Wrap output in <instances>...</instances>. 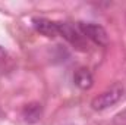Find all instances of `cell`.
Instances as JSON below:
<instances>
[{"instance_id":"1","label":"cell","mask_w":126,"mask_h":125,"mask_svg":"<svg viewBox=\"0 0 126 125\" xmlns=\"http://www.w3.org/2000/svg\"><path fill=\"white\" fill-rule=\"evenodd\" d=\"M123 94H125V88H123L122 84H113L111 87H109L107 90H104L97 97H94L93 102H91V106H93L94 110L109 109V107L114 106L117 102H120Z\"/></svg>"},{"instance_id":"2","label":"cell","mask_w":126,"mask_h":125,"mask_svg":"<svg viewBox=\"0 0 126 125\" xmlns=\"http://www.w3.org/2000/svg\"><path fill=\"white\" fill-rule=\"evenodd\" d=\"M78 30L81 31V34L91 40L93 43L98 44V46H107L109 44V35L106 30L98 25V24H93V22H79L78 24Z\"/></svg>"},{"instance_id":"3","label":"cell","mask_w":126,"mask_h":125,"mask_svg":"<svg viewBox=\"0 0 126 125\" xmlns=\"http://www.w3.org/2000/svg\"><path fill=\"white\" fill-rule=\"evenodd\" d=\"M59 35H62L64 40H67L73 47L79 49V50H87V38L81 34L79 30H76L73 25L66 24V22H59Z\"/></svg>"},{"instance_id":"4","label":"cell","mask_w":126,"mask_h":125,"mask_svg":"<svg viewBox=\"0 0 126 125\" xmlns=\"http://www.w3.org/2000/svg\"><path fill=\"white\" fill-rule=\"evenodd\" d=\"M32 25L37 31L48 38H54L59 35V22H53L46 18H34Z\"/></svg>"},{"instance_id":"5","label":"cell","mask_w":126,"mask_h":125,"mask_svg":"<svg viewBox=\"0 0 126 125\" xmlns=\"http://www.w3.org/2000/svg\"><path fill=\"white\" fill-rule=\"evenodd\" d=\"M43 115V106L40 103H30L22 109V118L28 124H35L41 119Z\"/></svg>"},{"instance_id":"6","label":"cell","mask_w":126,"mask_h":125,"mask_svg":"<svg viewBox=\"0 0 126 125\" xmlns=\"http://www.w3.org/2000/svg\"><path fill=\"white\" fill-rule=\"evenodd\" d=\"M73 83L75 85H78L79 88L82 90H88L93 87V83H94V78L91 75V72L87 69V68H79L75 75H73Z\"/></svg>"},{"instance_id":"7","label":"cell","mask_w":126,"mask_h":125,"mask_svg":"<svg viewBox=\"0 0 126 125\" xmlns=\"http://www.w3.org/2000/svg\"><path fill=\"white\" fill-rule=\"evenodd\" d=\"M114 124H116V125H126V110L120 112V113L116 116Z\"/></svg>"},{"instance_id":"8","label":"cell","mask_w":126,"mask_h":125,"mask_svg":"<svg viewBox=\"0 0 126 125\" xmlns=\"http://www.w3.org/2000/svg\"><path fill=\"white\" fill-rule=\"evenodd\" d=\"M6 59H7V52L0 46V63H3Z\"/></svg>"}]
</instances>
